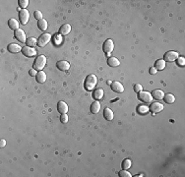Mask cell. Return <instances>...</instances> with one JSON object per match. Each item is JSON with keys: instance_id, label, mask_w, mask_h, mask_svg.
<instances>
[{"instance_id": "6da1fadb", "label": "cell", "mask_w": 185, "mask_h": 177, "mask_svg": "<svg viewBox=\"0 0 185 177\" xmlns=\"http://www.w3.org/2000/svg\"><path fill=\"white\" fill-rule=\"evenodd\" d=\"M97 83H98V79H97V76L94 74H90L87 76L86 80H85V89L87 91H92V89H95Z\"/></svg>"}, {"instance_id": "7a4b0ae2", "label": "cell", "mask_w": 185, "mask_h": 177, "mask_svg": "<svg viewBox=\"0 0 185 177\" xmlns=\"http://www.w3.org/2000/svg\"><path fill=\"white\" fill-rule=\"evenodd\" d=\"M46 64V57L45 55H40L36 58V60L34 62V69L38 71H41L43 69V67Z\"/></svg>"}, {"instance_id": "3957f363", "label": "cell", "mask_w": 185, "mask_h": 177, "mask_svg": "<svg viewBox=\"0 0 185 177\" xmlns=\"http://www.w3.org/2000/svg\"><path fill=\"white\" fill-rule=\"evenodd\" d=\"M103 51L105 52L107 56H109L110 53L113 51L114 49V42H113L112 40H106L105 42H103Z\"/></svg>"}, {"instance_id": "277c9868", "label": "cell", "mask_w": 185, "mask_h": 177, "mask_svg": "<svg viewBox=\"0 0 185 177\" xmlns=\"http://www.w3.org/2000/svg\"><path fill=\"white\" fill-rule=\"evenodd\" d=\"M51 40V34H43L38 40V45L40 47H45L46 44Z\"/></svg>"}, {"instance_id": "5b68a950", "label": "cell", "mask_w": 185, "mask_h": 177, "mask_svg": "<svg viewBox=\"0 0 185 177\" xmlns=\"http://www.w3.org/2000/svg\"><path fill=\"white\" fill-rule=\"evenodd\" d=\"M138 98L143 102H152L153 100V96L149 92H145V91H141L138 95Z\"/></svg>"}, {"instance_id": "8992f818", "label": "cell", "mask_w": 185, "mask_h": 177, "mask_svg": "<svg viewBox=\"0 0 185 177\" xmlns=\"http://www.w3.org/2000/svg\"><path fill=\"white\" fill-rule=\"evenodd\" d=\"M179 57V53L176 51H167L166 53L165 54V57H163V60L165 62L168 61V62H172L174 60H176L177 58Z\"/></svg>"}, {"instance_id": "52a82bcc", "label": "cell", "mask_w": 185, "mask_h": 177, "mask_svg": "<svg viewBox=\"0 0 185 177\" xmlns=\"http://www.w3.org/2000/svg\"><path fill=\"white\" fill-rule=\"evenodd\" d=\"M19 18H20V21H21V23H22V25H26L30 19V12L28 10H26V9L20 10Z\"/></svg>"}, {"instance_id": "ba28073f", "label": "cell", "mask_w": 185, "mask_h": 177, "mask_svg": "<svg viewBox=\"0 0 185 177\" xmlns=\"http://www.w3.org/2000/svg\"><path fill=\"white\" fill-rule=\"evenodd\" d=\"M22 53L27 57H32L34 56L36 54V50L34 47H30V46H24L22 48Z\"/></svg>"}, {"instance_id": "9c48e42d", "label": "cell", "mask_w": 185, "mask_h": 177, "mask_svg": "<svg viewBox=\"0 0 185 177\" xmlns=\"http://www.w3.org/2000/svg\"><path fill=\"white\" fill-rule=\"evenodd\" d=\"M110 88H111V90L113 92H115V93H119V94L123 93V91H124L123 85H122L121 83L117 82V81L111 83V86H110Z\"/></svg>"}, {"instance_id": "30bf717a", "label": "cell", "mask_w": 185, "mask_h": 177, "mask_svg": "<svg viewBox=\"0 0 185 177\" xmlns=\"http://www.w3.org/2000/svg\"><path fill=\"white\" fill-rule=\"evenodd\" d=\"M15 38L21 42H26L27 38H26V34L23 31L22 29H18L17 31H15Z\"/></svg>"}, {"instance_id": "8fae6325", "label": "cell", "mask_w": 185, "mask_h": 177, "mask_svg": "<svg viewBox=\"0 0 185 177\" xmlns=\"http://www.w3.org/2000/svg\"><path fill=\"white\" fill-rule=\"evenodd\" d=\"M149 109L151 110L152 112H154V113H159V112H161V110H163V104H161V103H159V102H154L151 104Z\"/></svg>"}, {"instance_id": "7c38bea8", "label": "cell", "mask_w": 185, "mask_h": 177, "mask_svg": "<svg viewBox=\"0 0 185 177\" xmlns=\"http://www.w3.org/2000/svg\"><path fill=\"white\" fill-rule=\"evenodd\" d=\"M56 66H57V68L61 71H67V70H69V68H70V64H69V62L66 60L58 61L56 63Z\"/></svg>"}, {"instance_id": "4fadbf2b", "label": "cell", "mask_w": 185, "mask_h": 177, "mask_svg": "<svg viewBox=\"0 0 185 177\" xmlns=\"http://www.w3.org/2000/svg\"><path fill=\"white\" fill-rule=\"evenodd\" d=\"M22 48L19 44H17V43H10V44L8 45V47H7V49H8V51H10L11 53H18V52L22 51Z\"/></svg>"}, {"instance_id": "5bb4252c", "label": "cell", "mask_w": 185, "mask_h": 177, "mask_svg": "<svg viewBox=\"0 0 185 177\" xmlns=\"http://www.w3.org/2000/svg\"><path fill=\"white\" fill-rule=\"evenodd\" d=\"M151 95L153 96V98H156V100H161L163 98V96H165V94L163 93L161 90H154V91L152 92Z\"/></svg>"}, {"instance_id": "9a60e30c", "label": "cell", "mask_w": 185, "mask_h": 177, "mask_svg": "<svg viewBox=\"0 0 185 177\" xmlns=\"http://www.w3.org/2000/svg\"><path fill=\"white\" fill-rule=\"evenodd\" d=\"M68 105L66 104V102H59L58 104H57V110L58 112H60L61 114H64L66 112H68Z\"/></svg>"}, {"instance_id": "2e32d148", "label": "cell", "mask_w": 185, "mask_h": 177, "mask_svg": "<svg viewBox=\"0 0 185 177\" xmlns=\"http://www.w3.org/2000/svg\"><path fill=\"white\" fill-rule=\"evenodd\" d=\"M71 32V26L69 24H64L63 26L59 29L60 36H66Z\"/></svg>"}, {"instance_id": "e0dca14e", "label": "cell", "mask_w": 185, "mask_h": 177, "mask_svg": "<svg viewBox=\"0 0 185 177\" xmlns=\"http://www.w3.org/2000/svg\"><path fill=\"white\" fill-rule=\"evenodd\" d=\"M92 98L97 100H99L103 98V89H96L92 93Z\"/></svg>"}, {"instance_id": "ac0fdd59", "label": "cell", "mask_w": 185, "mask_h": 177, "mask_svg": "<svg viewBox=\"0 0 185 177\" xmlns=\"http://www.w3.org/2000/svg\"><path fill=\"white\" fill-rule=\"evenodd\" d=\"M113 116H114V114H113V111L110 108H108V107H106L105 109V111H103V117L106 119V120H112L113 119Z\"/></svg>"}, {"instance_id": "d6986e66", "label": "cell", "mask_w": 185, "mask_h": 177, "mask_svg": "<svg viewBox=\"0 0 185 177\" xmlns=\"http://www.w3.org/2000/svg\"><path fill=\"white\" fill-rule=\"evenodd\" d=\"M8 25H9V27H10L11 30H15V31H17V30L19 29V23H18V21L16 19H14V18L9 19Z\"/></svg>"}, {"instance_id": "ffe728a7", "label": "cell", "mask_w": 185, "mask_h": 177, "mask_svg": "<svg viewBox=\"0 0 185 177\" xmlns=\"http://www.w3.org/2000/svg\"><path fill=\"white\" fill-rule=\"evenodd\" d=\"M165 61L163 60V59H159V60L156 61V63H155V68L157 69V70H163V69L165 68Z\"/></svg>"}, {"instance_id": "44dd1931", "label": "cell", "mask_w": 185, "mask_h": 177, "mask_svg": "<svg viewBox=\"0 0 185 177\" xmlns=\"http://www.w3.org/2000/svg\"><path fill=\"white\" fill-rule=\"evenodd\" d=\"M107 63L110 67H117V66L120 65V62L116 57H109L107 60Z\"/></svg>"}, {"instance_id": "7402d4cb", "label": "cell", "mask_w": 185, "mask_h": 177, "mask_svg": "<svg viewBox=\"0 0 185 177\" xmlns=\"http://www.w3.org/2000/svg\"><path fill=\"white\" fill-rule=\"evenodd\" d=\"M99 110H101V103H99L98 100L95 102H92V104L91 105V112L97 114L99 112Z\"/></svg>"}, {"instance_id": "603a6c76", "label": "cell", "mask_w": 185, "mask_h": 177, "mask_svg": "<svg viewBox=\"0 0 185 177\" xmlns=\"http://www.w3.org/2000/svg\"><path fill=\"white\" fill-rule=\"evenodd\" d=\"M36 78V81H38V83H41H41H45L46 81V75L43 71H40V72H38Z\"/></svg>"}, {"instance_id": "cb8c5ba5", "label": "cell", "mask_w": 185, "mask_h": 177, "mask_svg": "<svg viewBox=\"0 0 185 177\" xmlns=\"http://www.w3.org/2000/svg\"><path fill=\"white\" fill-rule=\"evenodd\" d=\"M27 43V46H30V47H34L36 46V44H38V40L36 38H33V36H31V38H29L26 41Z\"/></svg>"}, {"instance_id": "d4e9b609", "label": "cell", "mask_w": 185, "mask_h": 177, "mask_svg": "<svg viewBox=\"0 0 185 177\" xmlns=\"http://www.w3.org/2000/svg\"><path fill=\"white\" fill-rule=\"evenodd\" d=\"M163 100H165V102L166 103H173V102H175L174 96L171 95V94H166V95H165V96H163Z\"/></svg>"}, {"instance_id": "484cf974", "label": "cell", "mask_w": 185, "mask_h": 177, "mask_svg": "<svg viewBox=\"0 0 185 177\" xmlns=\"http://www.w3.org/2000/svg\"><path fill=\"white\" fill-rule=\"evenodd\" d=\"M38 28H40V30L45 32L46 29H47V22H46V20H45V19H41V20L38 21Z\"/></svg>"}, {"instance_id": "4316f807", "label": "cell", "mask_w": 185, "mask_h": 177, "mask_svg": "<svg viewBox=\"0 0 185 177\" xmlns=\"http://www.w3.org/2000/svg\"><path fill=\"white\" fill-rule=\"evenodd\" d=\"M131 165H132V162H131V160H129V158H126V160H124L123 162H122V168L123 169H129L131 167Z\"/></svg>"}, {"instance_id": "83f0119b", "label": "cell", "mask_w": 185, "mask_h": 177, "mask_svg": "<svg viewBox=\"0 0 185 177\" xmlns=\"http://www.w3.org/2000/svg\"><path fill=\"white\" fill-rule=\"evenodd\" d=\"M149 107L147 106V105H140V106H138L137 108V111L139 112L140 114H146L149 112Z\"/></svg>"}, {"instance_id": "f1b7e54d", "label": "cell", "mask_w": 185, "mask_h": 177, "mask_svg": "<svg viewBox=\"0 0 185 177\" xmlns=\"http://www.w3.org/2000/svg\"><path fill=\"white\" fill-rule=\"evenodd\" d=\"M118 174L120 177H131L132 176V174H131L130 172L127 171V169H122L121 171H119Z\"/></svg>"}, {"instance_id": "f546056e", "label": "cell", "mask_w": 185, "mask_h": 177, "mask_svg": "<svg viewBox=\"0 0 185 177\" xmlns=\"http://www.w3.org/2000/svg\"><path fill=\"white\" fill-rule=\"evenodd\" d=\"M29 5V1L28 0H19V6L22 7L23 9H25Z\"/></svg>"}, {"instance_id": "4dcf8cb0", "label": "cell", "mask_w": 185, "mask_h": 177, "mask_svg": "<svg viewBox=\"0 0 185 177\" xmlns=\"http://www.w3.org/2000/svg\"><path fill=\"white\" fill-rule=\"evenodd\" d=\"M176 62H177V65H179V66H184V65H185V58H184L183 56L178 57V58L176 59Z\"/></svg>"}, {"instance_id": "1f68e13d", "label": "cell", "mask_w": 185, "mask_h": 177, "mask_svg": "<svg viewBox=\"0 0 185 177\" xmlns=\"http://www.w3.org/2000/svg\"><path fill=\"white\" fill-rule=\"evenodd\" d=\"M34 18H36V20H38V21H40V20H41V19H43V14H41V11L36 10V12H34Z\"/></svg>"}, {"instance_id": "d6a6232c", "label": "cell", "mask_w": 185, "mask_h": 177, "mask_svg": "<svg viewBox=\"0 0 185 177\" xmlns=\"http://www.w3.org/2000/svg\"><path fill=\"white\" fill-rule=\"evenodd\" d=\"M133 89H134V91H135L136 93H140V92L143 90V87L141 86L140 84H136V85H134Z\"/></svg>"}, {"instance_id": "836d02e7", "label": "cell", "mask_w": 185, "mask_h": 177, "mask_svg": "<svg viewBox=\"0 0 185 177\" xmlns=\"http://www.w3.org/2000/svg\"><path fill=\"white\" fill-rule=\"evenodd\" d=\"M60 120H61L62 123H66L67 121H68V116H67V114L66 113L61 114V116H60Z\"/></svg>"}, {"instance_id": "e575fe53", "label": "cell", "mask_w": 185, "mask_h": 177, "mask_svg": "<svg viewBox=\"0 0 185 177\" xmlns=\"http://www.w3.org/2000/svg\"><path fill=\"white\" fill-rule=\"evenodd\" d=\"M157 71H158V70H157V69L155 68V67H151V68L149 69V73L151 75H155L157 73Z\"/></svg>"}, {"instance_id": "d590c367", "label": "cell", "mask_w": 185, "mask_h": 177, "mask_svg": "<svg viewBox=\"0 0 185 177\" xmlns=\"http://www.w3.org/2000/svg\"><path fill=\"white\" fill-rule=\"evenodd\" d=\"M36 74H38V71H36V69H31V70H30V75L31 76L34 77V76H36Z\"/></svg>"}, {"instance_id": "8d00e7d4", "label": "cell", "mask_w": 185, "mask_h": 177, "mask_svg": "<svg viewBox=\"0 0 185 177\" xmlns=\"http://www.w3.org/2000/svg\"><path fill=\"white\" fill-rule=\"evenodd\" d=\"M5 146H6V141L2 139L1 141H0V147H1V148H4Z\"/></svg>"}]
</instances>
